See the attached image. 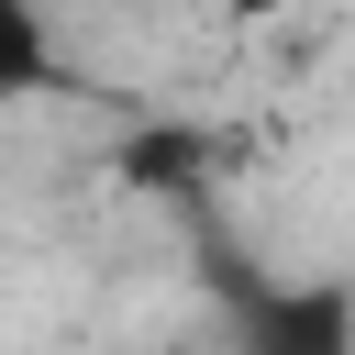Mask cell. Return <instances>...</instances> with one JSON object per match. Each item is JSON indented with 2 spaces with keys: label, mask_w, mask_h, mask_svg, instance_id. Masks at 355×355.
<instances>
[{
  "label": "cell",
  "mask_w": 355,
  "mask_h": 355,
  "mask_svg": "<svg viewBox=\"0 0 355 355\" xmlns=\"http://www.w3.org/2000/svg\"><path fill=\"white\" fill-rule=\"evenodd\" d=\"M255 355H355V311H344L333 288L266 300V322H255Z\"/></svg>",
  "instance_id": "obj_1"
},
{
  "label": "cell",
  "mask_w": 355,
  "mask_h": 355,
  "mask_svg": "<svg viewBox=\"0 0 355 355\" xmlns=\"http://www.w3.org/2000/svg\"><path fill=\"white\" fill-rule=\"evenodd\" d=\"M55 22H44V0H0V111L11 100H44L55 89Z\"/></svg>",
  "instance_id": "obj_2"
},
{
  "label": "cell",
  "mask_w": 355,
  "mask_h": 355,
  "mask_svg": "<svg viewBox=\"0 0 355 355\" xmlns=\"http://www.w3.org/2000/svg\"><path fill=\"white\" fill-rule=\"evenodd\" d=\"M222 11H233V22H266V11H288V0H222Z\"/></svg>",
  "instance_id": "obj_3"
}]
</instances>
